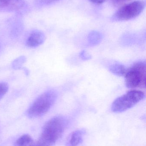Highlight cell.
<instances>
[{
  "instance_id": "obj_1",
  "label": "cell",
  "mask_w": 146,
  "mask_h": 146,
  "mask_svg": "<svg viewBox=\"0 0 146 146\" xmlns=\"http://www.w3.org/2000/svg\"><path fill=\"white\" fill-rule=\"evenodd\" d=\"M68 123L67 119L62 116L50 119L44 126L36 146H53L62 135Z\"/></svg>"
},
{
  "instance_id": "obj_2",
  "label": "cell",
  "mask_w": 146,
  "mask_h": 146,
  "mask_svg": "<svg viewBox=\"0 0 146 146\" xmlns=\"http://www.w3.org/2000/svg\"><path fill=\"white\" fill-rule=\"evenodd\" d=\"M57 98V94L54 90L45 92L37 98L27 111L31 118L40 117L46 114L53 106Z\"/></svg>"
},
{
  "instance_id": "obj_3",
  "label": "cell",
  "mask_w": 146,
  "mask_h": 146,
  "mask_svg": "<svg viewBox=\"0 0 146 146\" xmlns=\"http://www.w3.org/2000/svg\"><path fill=\"white\" fill-rule=\"evenodd\" d=\"M146 63L139 61L134 64L125 74V83L130 88L145 87Z\"/></svg>"
},
{
  "instance_id": "obj_4",
  "label": "cell",
  "mask_w": 146,
  "mask_h": 146,
  "mask_svg": "<svg viewBox=\"0 0 146 146\" xmlns=\"http://www.w3.org/2000/svg\"><path fill=\"white\" fill-rule=\"evenodd\" d=\"M145 98L143 92L139 90H131L119 97L111 106V110L115 113L126 111L136 105Z\"/></svg>"
},
{
  "instance_id": "obj_5",
  "label": "cell",
  "mask_w": 146,
  "mask_h": 146,
  "mask_svg": "<svg viewBox=\"0 0 146 146\" xmlns=\"http://www.w3.org/2000/svg\"><path fill=\"white\" fill-rule=\"evenodd\" d=\"M145 6L143 1H136L121 7L111 17L112 21H127L138 17L143 12Z\"/></svg>"
},
{
  "instance_id": "obj_6",
  "label": "cell",
  "mask_w": 146,
  "mask_h": 146,
  "mask_svg": "<svg viewBox=\"0 0 146 146\" xmlns=\"http://www.w3.org/2000/svg\"><path fill=\"white\" fill-rule=\"evenodd\" d=\"M25 5V0H0V12L19 11Z\"/></svg>"
},
{
  "instance_id": "obj_7",
  "label": "cell",
  "mask_w": 146,
  "mask_h": 146,
  "mask_svg": "<svg viewBox=\"0 0 146 146\" xmlns=\"http://www.w3.org/2000/svg\"><path fill=\"white\" fill-rule=\"evenodd\" d=\"M44 33L40 31H33L31 33L26 40V45L30 48H35L41 45L45 41Z\"/></svg>"
},
{
  "instance_id": "obj_8",
  "label": "cell",
  "mask_w": 146,
  "mask_h": 146,
  "mask_svg": "<svg viewBox=\"0 0 146 146\" xmlns=\"http://www.w3.org/2000/svg\"><path fill=\"white\" fill-rule=\"evenodd\" d=\"M85 133V131L83 129H79L74 131L71 134L66 146H79L82 142Z\"/></svg>"
},
{
  "instance_id": "obj_9",
  "label": "cell",
  "mask_w": 146,
  "mask_h": 146,
  "mask_svg": "<svg viewBox=\"0 0 146 146\" xmlns=\"http://www.w3.org/2000/svg\"><path fill=\"white\" fill-rule=\"evenodd\" d=\"M15 146H36V144L30 135H24L17 140Z\"/></svg>"
},
{
  "instance_id": "obj_10",
  "label": "cell",
  "mask_w": 146,
  "mask_h": 146,
  "mask_svg": "<svg viewBox=\"0 0 146 146\" xmlns=\"http://www.w3.org/2000/svg\"><path fill=\"white\" fill-rule=\"evenodd\" d=\"M109 69L111 73L119 76L125 75L127 72L125 67L123 65L118 63L111 65L109 68Z\"/></svg>"
},
{
  "instance_id": "obj_11",
  "label": "cell",
  "mask_w": 146,
  "mask_h": 146,
  "mask_svg": "<svg viewBox=\"0 0 146 146\" xmlns=\"http://www.w3.org/2000/svg\"><path fill=\"white\" fill-rule=\"evenodd\" d=\"M102 35L99 33L93 31L88 35V41L91 46H96L100 43L102 40Z\"/></svg>"
},
{
  "instance_id": "obj_12",
  "label": "cell",
  "mask_w": 146,
  "mask_h": 146,
  "mask_svg": "<svg viewBox=\"0 0 146 146\" xmlns=\"http://www.w3.org/2000/svg\"><path fill=\"white\" fill-rule=\"evenodd\" d=\"M9 86L7 83L5 82H0V100L7 92Z\"/></svg>"
},
{
  "instance_id": "obj_13",
  "label": "cell",
  "mask_w": 146,
  "mask_h": 146,
  "mask_svg": "<svg viewBox=\"0 0 146 146\" xmlns=\"http://www.w3.org/2000/svg\"><path fill=\"white\" fill-rule=\"evenodd\" d=\"M59 1L60 0H36V3L38 6H46Z\"/></svg>"
},
{
  "instance_id": "obj_14",
  "label": "cell",
  "mask_w": 146,
  "mask_h": 146,
  "mask_svg": "<svg viewBox=\"0 0 146 146\" xmlns=\"http://www.w3.org/2000/svg\"><path fill=\"white\" fill-rule=\"evenodd\" d=\"M80 57L83 60H88L91 58V56L85 50H83L80 54Z\"/></svg>"
},
{
  "instance_id": "obj_15",
  "label": "cell",
  "mask_w": 146,
  "mask_h": 146,
  "mask_svg": "<svg viewBox=\"0 0 146 146\" xmlns=\"http://www.w3.org/2000/svg\"><path fill=\"white\" fill-rule=\"evenodd\" d=\"M131 1L132 0H112V2L115 5H122Z\"/></svg>"
},
{
  "instance_id": "obj_16",
  "label": "cell",
  "mask_w": 146,
  "mask_h": 146,
  "mask_svg": "<svg viewBox=\"0 0 146 146\" xmlns=\"http://www.w3.org/2000/svg\"><path fill=\"white\" fill-rule=\"evenodd\" d=\"M90 1L93 3H96L97 4H102L104 2L105 0H89Z\"/></svg>"
}]
</instances>
